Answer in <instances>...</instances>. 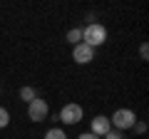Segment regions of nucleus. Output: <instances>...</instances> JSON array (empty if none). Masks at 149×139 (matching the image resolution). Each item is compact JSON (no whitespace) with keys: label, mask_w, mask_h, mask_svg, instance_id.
Segmentation results:
<instances>
[{"label":"nucleus","mask_w":149,"mask_h":139,"mask_svg":"<svg viewBox=\"0 0 149 139\" xmlns=\"http://www.w3.org/2000/svg\"><path fill=\"white\" fill-rule=\"evenodd\" d=\"M107 40V27L100 25V22H90L87 27H82V42L90 45L92 50L100 47V45H104Z\"/></svg>","instance_id":"obj_1"},{"label":"nucleus","mask_w":149,"mask_h":139,"mask_svg":"<svg viewBox=\"0 0 149 139\" xmlns=\"http://www.w3.org/2000/svg\"><path fill=\"white\" fill-rule=\"evenodd\" d=\"M134 122H137V114L132 112V109H117V112L109 117V124L117 132H124V129H132Z\"/></svg>","instance_id":"obj_2"},{"label":"nucleus","mask_w":149,"mask_h":139,"mask_svg":"<svg viewBox=\"0 0 149 139\" xmlns=\"http://www.w3.org/2000/svg\"><path fill=\"white\" fill-rule=\"evenodd\" d=\"M47 114H50V107H47V102L45 99H32L30 104H27V117L32 119V122H45L47 119Z\"/></svg>","instance_id":"obj_3"},{"label":"nucleus","mask_w":149,"mask_h":139,"mask_svg":"<svg viewBox=\"0 0 149 139\" xmlns=\"http://www.w3.org/2000/svg\"><path fill=\"white\" fill-rule=\"evenodd\" d=\"M82 107L80 104H74V102H70V104H65L62 109H60V122H65V124H77V122H82Z\"/></svg>","instance_id":"obj_4"},{"label":"nucleus","mask_w":149,"mask_h":139,"mask_svg":"<svg viewBox=\"0 0 149 139\" xmlns=\"http://www.w3.org/2000/svg\"><path fill=\"white\" fill-rule=\"evenodd\" d=\"M72 60H74L77 65H87V62L95 60V50H92L90 45L80 42V45H74V47H72Z\"/></svg>","instance_id":"obj_5"},{"label":"nucleus","mask_w":149,"mask_h":139,"mask_svg":"<svg viewBox=\"0 0 149 139\" xmlns=\"http://www.w3.org/2000/svg\"><path fill=\"white\" fill-rule=\"evenodd\" d=\"M109 129H112L109 117H104V114H97V117L92 119V129H90V132L95 134V137H100V139H102L107 132H109Z\"/></svg>","instance_id":"obj_6"},{"label":"nucleus","mask_w":149,"mask_h":139,"mask_svg":"<svg viewBox=\"0 0 149 139\" xmlns=\"http://www.w3.org/2000/svg\"><path fill=\"white\" fill-rule=\"evenodd\" d=\"M67 42H72V47L82 42V30H80V27H72V30L67 32Z\"/></svg>","instance_id":"obj_7"},{"label":"nucleus","mask_w":149,"mask_h":139,"mask_svg":"<svg viewBox=\"0 0 149 139\" xmlns=\"http://www.w3.org/2000/svg\"><path fill=\"white\" fill-rule=\"evenodd\" d=\"M20 99H25L27 104H30L32 99H37V92L32 90V87H20Z\"/></svg>","instance_id":"obj_8"},{"label":"nucleus","mask_w":149,"mask_h":139,"mask_svg":"<svg viewBox=\"0 0 149 139\" xmlns=\"http://www.w3.org/2000/svg\"><path fill=\"white\" fill-rule=\"evenodd\" d=\"M45 139H67V134H65V129L52 127V129H47V132H45Z\"/></svg>","instance_id":"obj_9"},{"label":"nucleus","mask_w":149,"mask_h":139,"mask_svg":"<svg viewBox=\"0 0 149 139\" xmlns=\"http://www.w3.org/2000/svg\"><path fill=\"white\" fill-rule=\"evenodd\" d=\"M8 124H10V112L5 107H0V129H5Z\"/></svg>","instance_id":"obj_10"},{"label":"nucleus","mask_w":149,"mask_h":139,"mask_svg":"<svg viewBox=\"0 0 149 139\" xmlns=\"http://www.w3.org/2000/svg\"><path fill=\"white\" fill-rule=\"evenodd\" d=\"M102 139H124V134H122V132H117V129H109V132H107Z\"/></svg>","instance_id":"obj_11"},{"label":"nucleus","mask_w":149,"mask_h":139,"mask_svg":"<svg viewBox=\"0 0 149 139\" xmlns=\"http://www.w3.org/2000/svg\"><path fill=\"white\" fill-rule=\"evenodd\" d=\"M139 57H142V60H149V47H147V42H142V47H139Z\"/></svg>","instance_id":"obj_12"},{"label":"nucleus","mask_w":149,"mask_h":139,"mask_svg":"<svg viewBox=\"0 0 149 139\" xmlns=\"http://www.w3.org/2000/svg\"><path fill=\"white\" fill-rule=\"evenodd\" d=\"M132 129H137V134H144V132H147V124H144V122H134Z\"/></svg>","instance_id":"obj_13"},{"label":"nucleus","mask_w":149,"mask_h":139,"mask_svg":"<svg viewBox=\"0 0 149 139\" xmlns=\"http://www.w3.org/2000/svg\"><path fill=\"white\" fill-rule=\"evenodd\" d=\"M77 139H100V137H95V134H92V132H85V134H80V137H77Z\"/></svg>","instance_id":"obj_14"}]
</instances>
